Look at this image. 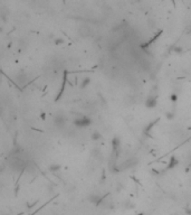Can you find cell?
Segmentation results:
<instances>
[{
    "instance_id": "cell-11",
    "label": "cell",
    "mask_w": 191,
    "mask_h": 215,
    "mask_svg": "<svg viewBox=\"0 0 191 215\" xmlns=\"http://www.w3.org/2000/svg\"><path fill=\"white\" fill-rule=\"evenodd\" d=\"M174 52L175 53H181L182 48H181V47H174Z\"/></svg>"
},
{
    "instance_id": "cell-5",
    "label": "cell",
    "mask_w": 191,
    "mask_h": 215,
    "mask_svg": "<svg viewBox=\"0 0 191 215\" xmlns=\"http://www.w3.org/2000/svg\"><path fill=\"white\" fill-rule=\"evenodd\" d=\"M145 105H146V108H149V109L154 108L156 105V98H149L148 100H146Z\"/></svg>"
},
{
    "instance_id": "cell-10",
    "label": "cell",
    "mask_w": 191,
    "mask_h": 215,
    "mask_svg": "<svg viewBox=\"0 0 191 215\" xmlns=\"http://www.w3.org/2000/svg\"><path fill=\"white\" fill-rule=\"evenodd\" d=\"M55 44H56V45H61V44H64V39H63V38L55 39Z\"/></svg>"
},
{
    "instance_id": "cell-13",
    "label": "cell",
    "mask_w": 191,
    "mask_h": 215,
    "mask_svg": "<svg viewBox=\"0 0 191 215\" xmlns=\"http://www.w3.org/2000/svg\"><path fill=\"white\" fill-rule=\"evenodd\" d=\"M167 118H168V119H172V118H173V114H172V113H167Z\"/></svg>"
},
{
    "instance_id": "cell-2",
    "label": "cell",
    "mask_w": 191,
    "mask_h": 215,
    "mask_svg": "<svg viewBox=\"0 0 191 215\" xmlns=\"http://www.w3.org/2000/svg\"><path fill=\"white\" fill-rule=\"evenodd\" d=\"M112 145H113V153L114 157L117 158V155H119V148H120V139L117 137L113 138V141H112Z\"/></svg>"
},
{
    "instance_id": "cell-4",
    "label": "cell",
    "mask_w": 191,
    "mask_h": 215,
    "mask_svg": "<svg viewBox=\"0 0 191 215\" xmlns=\"http://www.w3.org/2000/svg\"><path fill=\"white\" fill-rule=\"evenodd\" d=\"M66 75H67V72H64V78H63V83H62V86H61V90H59V93H58V95H57V98H56V101L57 100H59V98L62 96V94H63V92H64V90H65V84H66Z\"/></svg>"
},
{
    "instance_id": "cell-7",
    "label": "cell",
    "mask_w": 191,
    "mask_h": 215,
    "mask_svg": "<svg viewBox=\"0 0 191 215\" xmlns=\"http://www.w3.org/2000/svg\"><path fill=\"white\" fill-rule=\"evenodd\" d=\"M90 82H91V80H90V77H85L83 81H82V83L79 84V86H81L82 89H84V88H86L88 84H90Z\"/></svg>"
},
{
    "instance_id": "cell-9",
    "label": "cell",
    "mask_w": 191,
    "mask_h": 215,
    "mask_svg": "<svg viewBox=\"0 0 191 215\" xmlns=\"http://www.w3.org/2000/svg\"><path fill=\"white\" fill-rule=\"evenodd\" d=\"M170 100H171L172 102H177V100H178V95L175 94V93L171 94V95H170Z\"/></svg>"
},
{
    "instance_id": "cell-12",
    "label": "cell",
    "mask_w": 191,
    "mask_h": 215,
    "mask_svg": "<svg viewBox=\"0 0 191 215\" xmlns=\"http://www.w3.org/2000/svg\"><path fill=\"white\" fill-rule=\"evenodd\" d=\"M185 213H187V214H189V215H191V209H190V206H188V207L185 209Z\"/></svg>"
},
{
    "instance_id": "cell-3",
    "label": "cell",
    "mask_w": 191,
    "mask_h": 215,
    "mask_svg": "<svg viewBox=\"0 0 191 215\" xmlns=\"http://www.w3.org/2000/svg\"><path fill=\"white\" fill-rule=\"evenodd\" d=\"M178 164H179V160L175 158V156H172L171 158H170V160H169V165H168V167H167V169H165V170L171 169V168H173V167L177 166Z\"/></svg>"
},
{
    "instance_id": "cell-1",
    "label": "cell",
    "mask_w": 191,
    "mask_h": 215,
    "mask_svg": "<svg viewBox=\"0 0 191 215\" xmlns=\"http://www.w3.org/2000/svg\"><path fill=\"white\" fill-rule=\"evenodd\" d=\"M74 123L76 124L77 127L84 128V127H87V126L91 124V120H90L88 118H86V117H81L78 120H75Z\"/></svg>"
},
{
    "instance_id": "cell-8",
    "label": "cell",
    "mask_w": 191,
    "mask_h": 215,
    "mask_svg": "<svg viewBox=\"0 0 191 215\" xmlns=\"http://www.w3.org/2000/svg\"><path fill=\"white\" fill-rule=\"evenodd\" d=\"M100 138H101L100 132H94V134H92V139H93V140H98Z\"/></svg>"
},
{
    "instance_id": "cell-14",
    "label": "cell",
    "mask_w": 191,
    "mask_h": 215,
    "mask_svg": "<svg viewBox=\"0 0 191 215\" xmlns=\"http://www.w3.org/2000/svg\"><path fill=\"white\" fill-rule=\"evenodd\" d=\"M138 215H142V214H138Z\"/></svg>"
},
{
    "instance_id": "cell-6",
    "label": "cell",
    "mask_w": 191,
    "mask_h": 215,
    "mask_svg": "<svg viewBox=\"0 0 191 215\" xmlns=\"http://www.w3.org/2000/svg\"><path fill=\"white\" fill-rule=\"evenodd\" d=\"M61 169H62V166H61V165H57V164H54V165H52V166L49 167V170L53 172V173L58 172V170H61Z\"/></svg>"
}]
</instances>
